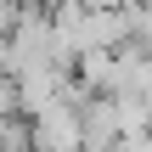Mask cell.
<instances>
[{"mask_svg":"<svg viewBox=\"0 0 152 152\" xmlns=\"http://www.w3.org/2000/svg\"><path fill=\"white\" fill-rule=\"evenodd\" d=\"M23 6H28V0H0V28H11V23L23 17Z\"/></svg>","mask_w":152,"mask_h":152,"instance_id":"cell-1","label":"cell"}]
</instances>
